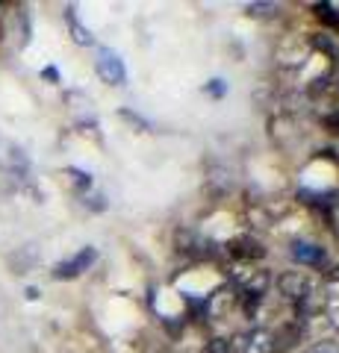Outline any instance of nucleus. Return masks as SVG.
I'll list each match as a JSON object with an SVG mask.
<instances>
[{"label":"nucleus","mask_w":339,"mask_h":353,"mask_svg":"<svg viewBox=\"0 0 339 353\" xmlns=\"http://www.w3.org/2000/svg\"><path fill=\"white\" fill-rule=\"evenodd\" d=\"M278 292L283 297H289V301L301 303V301H307V297L313 294V280L307 277V274H301V271H283L278 277Z\"/></svg>","instance_id":"nucleus-1"},{"label":"nucleus","mask_w":339,"mask_h":353,"mask_svg":"<svg viewBox=\"0 0 339 353\" xmlns=\"http://www.w3.org/2000/svg\"><path fill=\"white\" fill-rule=\"evenodd\" d=\"M231 353H271V333L269 330H251V333L233 336Z\"/></svg>","instance_id":"nucleus-2"},{"label":"nucleus","mask_w":339,"mask_h":353,"mask_svg":"<svg viewBox=\"0 0 339 353\" xmlns=\"http://www.w3.org/2000/svg\"><path fill=\"white\" fill-rule=\"evenodd\" d=\"M95 259H97V250L95 248H83L80 253H74L71 259L59 262L57 268H53V277H57V280H74V277H80V274L89 268Z\"/></svg>","instance_id":"nucleus-3"},{"label":"nucleus","mask_w":339,"mask_h":353,"mask_svg":"<svg viewBox=\"0 0 339 353\" xmlns=\"http://www.w3.org/2000/svg\"><path fill=\"white\" fill-rule=\"evenodd\" d=\"M95 68H97V77H101L104 83H109V85H122L127 80L124 65H122V59H118L113 50H101V57H97Z\"/></svg>","instance_id":"nucleus-4"},{"label":"nucleus","mask_w":339,"mask_h":353,"mask_svg":"<svg viewBox=\"0 0 339 353\" xmlns=\"http://www.w3.org/2000/svg\"><path fill=\"white\" fill-rule=\"evenodd\" d=\"M292 259L298 265H307V268H322L327 262V253L322 245H313V241H292Z\"/></svg>","instance_id":"nucleus-5"},{"label":"nucleus","mask_w":339,"mask_h":353,"mask_svg":"<svg viewBox=\"0 0 339 353\" xmlns=\"http://www.w3.org/2000/svg\"><path fill=\"white\" fill-rule=\"evenodd\" d=\"M227 253H231L233 259L254 262V259H262V256H266V248H262V241L254 239V236H239V239H233L231 245H227Z\"/></svg>","instance_id":"nucleus-6"},{"label":"nucleus","mask_w":339,"mask_h":353,"mask_svg":"<svg viewBox=\"0 0 339 353\" xmlns=\"http://www.w3.org/2000/svg\"><path fill=\"white\" fill-rule=\"evenodd\" d=\"M298 339H301V327H298V321L278 327L275 333H271V353H289L295 345H298Z\"/></svg>","instance_id":"nucleus-7"},{"label":"nucleus","mask_w":339,"mask_h":353,"mask_svg":"<svg viewBox=\"0 0 339 353\" xmlns=\"http://www.w3.org/2000/svg\"><path fill=\"white\" fill-rule=\"evenodd\" d=\"M236 283L242 285L245 297H262V294H266V289H269L271 277H269V271L251 268V271H245V274H242V277H236Z\"/></svg>","instance_id":"nucleus-8"},{"label":"nucleus","mask_w":339,"mask_h":353,"mask_svg":"<svg viewBox=\"0 0 339 353\" xmlns=\"http://www.w3.org/2000/svg\"><path fill=\"white\" fill-rule=\"evenodd\" d=\"M313 12H316V18H319L325 27L339 30V15L333 12V6H331V3H316V6H313Z\"/></svg>","instance_id":"nucleus-9"},{"label":"nucleus","mask_w":339,"mask_h":353,"mask_svg":"<svg viewBox=\"0 0 339 353\" xmlns=\"http://www.w3.org/2000/svg\"><path fill=\"white\" fill-rule=\"evenodd\" d=\"M68 24H71V32H74V41L77 44H92V36H89V30H86L77 18H74V12L68 9Z\"/></svg>","instance_id":"nucleus-10"},{"label":"nucleus","mask_w":339,"mask_h":353,"mask_svg":"<svg viewBox=\"0 0 339 353\" xmlns=\"http://www.w3.org/2000/svg\"><path fill=\"white\" fill-rule=\"evenodd\" d=\"M248 15H254V18H271V15H278V6L275 3H248Z\"/></svg>","instance_id":"nucleus-11"},{"label":"nucleus","mask_w":339,"mask_h":353,"mask_svg":"<svg viewBox=\"0 0 339 353\" xmlns=\"http://www.w3.org/2000/svg\"><path fill=\"white\" fill-rule=\"evenodd\" d=\"M322 124H325V130L331 132V136H339V109H336V112H331V115H325Z\"/></svg>","instance_id":"nucleus-12"},{"label":"nucleus","mask_w":339,"mask_h":353,"mask_svg":"<svg viewBox=\"0 0 339 353\" xmlns=\"http://www.w3.org/2000/svg\"><path fill=\"white\" fill-rule=\"evenodd\" d=\"M206 353H231V341L227 339H213L210 345H206Z\"/></svg>","instance_id":"nucleus-13"},{"label":"nucleus","mask_w":339,"mask_h":353,"mask_svg":"<svg viewBox=\"0 0 339 353\" xmlns=\"http://www.w3.org/2000/svg\"><path fill=\"white\" fill-rule=\"evenodd\" d=\"M313 44H316V48H322V50H327V53H333V44L327 39H313Z\"/></svg>","instance_id":"nucleus-14"},{"label":"nucleus","mask_w":339,"mask_h":353,"mask_svg":"<svg viewBox=\"0 0 339 353\" xmlns=\"http://www.w3.org/2000/svg\"><path fill=\"white\" fill-rule=\"evenodd\" d=\"M331 230H333V236H336V241H339V212L331 215Z\"/></svg>","instance_id":"nucleus-15"},{"label":"nucleus","mask_w":339,"mask_h":353,"mask_svg":"<svg viewBox=\"0 0 339 353\" xmlns=\"http://www.w3.org/2000/svg\"><path fill=\"white\" fill-rule=\"evenodd\" d=\"M331 324L339 330V306H333V309H331Z\"/></svg>","instance_id":"nucleus-16"},{"label":"nucleus","mask_w":339,"mask_h":353,"mask_svg":"<svg viewBox=\"0 0 339 353\" xmlns=\"http://www.w3.org/2000/svg\"><path fill=\"white\" fill-rule=\"evenodd\" d=\"M333 197H336V206H339V194H333Z\"/></svg>","instance_id":"nucleus-17"}]
</instances>
